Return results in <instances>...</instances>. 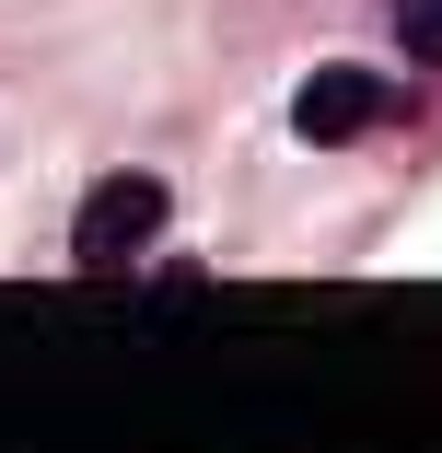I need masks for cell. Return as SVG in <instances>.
<instances>
[{
	"instance_id": "1",
	"label": "cell",
	"mask_w": 442,
	"mask_h": 453,
	"mask_svg": "<svg viewBox=\"0 0 442 453\" xmlns=\"http://www.w3.org/2000/svg\"><path fill=\"white\" fill-rule=\"evenodd\" d=\"M163 221H174L163 174H105V187L81 198V221H70V267H94V280H105V267H128Z\"/></svg>"
},
{
	"instance_id": "2",
	"label": "cell",
	"mask_w": 442,
	"mask_h": 453,
	"mask_svg": "<svg viewBox=\"0 0 442 453\" xmlns=\"http://www.w3.org/2000/svg\"><path fill=\"white\" fill-rule=\"evenodd\" d=\"M384 105H396V94H384V81H373L361 58H326V70L303 81V94H291V128H303L314 151H337V140H361Z\"/></svg>"
},
{
	"instance_id": "3",
	"label": "cell",
	"mask_w": 442,
	"mask_h": 453,
	"mask_svg": "<svg viewBox=\"0 0 442 453\" xmlns=\"http://www.w3.org/2000/svg\"><path fill=\"white\" fill-rule=\"evenodd\" d=\"M396 47L419 70H442V0H396Z\"/></svg>"
}]
</instances>
